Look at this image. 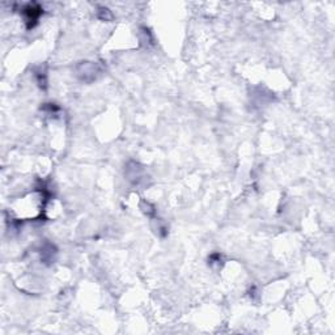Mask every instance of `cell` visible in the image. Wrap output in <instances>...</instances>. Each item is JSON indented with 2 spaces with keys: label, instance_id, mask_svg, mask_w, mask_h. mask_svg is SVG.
<instances>
[{
  "label": "cell",
  "instance_id": "1",
  "mask_svg": "<svg viewBox=\"0 0 335 335\" xmlns=\"http://www.w3.org/2000/svg\"><path fill=\"white\" fill-rule=\"evenodd\" d=\"M24 13L26 16V23H28V28L32 29L36 24H37L40 16L42 15V9L37 4H28L24 8Z\"/></svg>",
  "mask_w": 335,
  "mask_h": 335
}]
</instances>
